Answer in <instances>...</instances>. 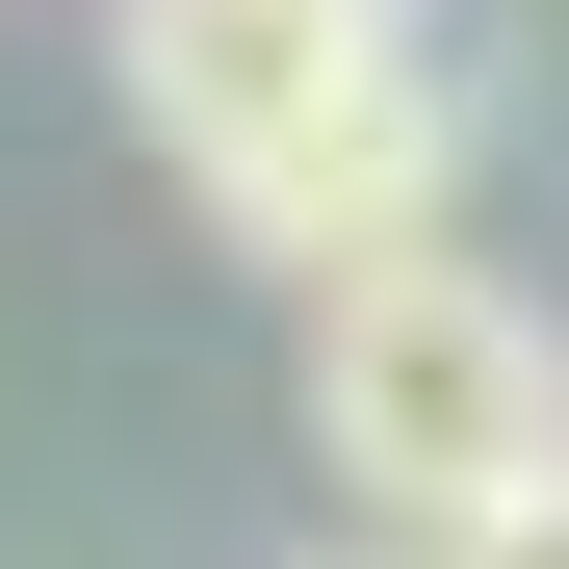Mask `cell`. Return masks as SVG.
<instances>
[{"label":"cell","instance_id":"1","mask_svg":"<svg viewBox=\"0 0 569 569\" xmlns=\"http://www.w3.org/2000/svg\"><path fill=\"white\" fill-rule=\"evenodd\" d=\"M130 130L259 259H362V233H440L466 52H440V0H130Z\"/></svg>","mask_w":569,"mask_h":569},{"label":"cell","instance_id":"2","mask_svg":"<svg viewBox=\"0 0 569 569\" xmlns=\"http://www.w3.org/2000/svg\"><path fill=\"white\" fill-rule=\"evenodd\" d=\"M311 466H337L389 543L518 518L543 466H569V337L518 311L492 259H440V233H362V259H311Z\"/></svg>","mask_w":569,"mask_h":569},{"label":"cell","instance_id":"3","mask_svg":"<svg viewBox=\"0 0 569 569\" xmlns=\"http://www.w3.org/2000/svg\"><path fill=\"white\" fill-rule=\"evenodd\" d=\"M440 569H569V466H543V492H518V518H466Z\"/></svg>","mask_w":569,"mask_h":569}]
</instances>
